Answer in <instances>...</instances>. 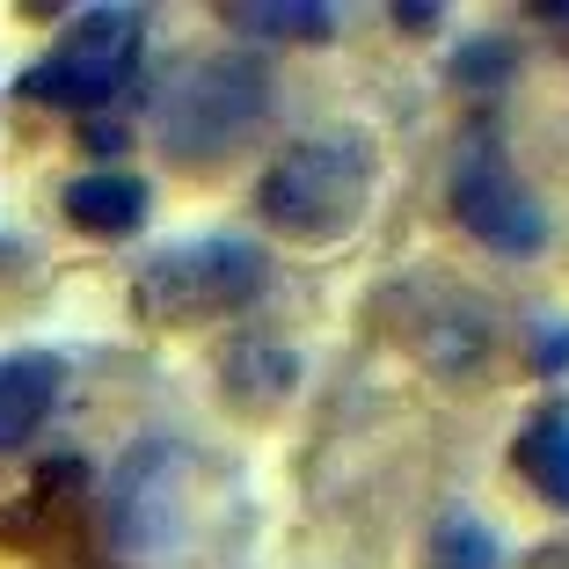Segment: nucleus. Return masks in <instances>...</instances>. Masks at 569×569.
<instances>
[{
  "mask_svg": "<svg viewBox=\"0 0 569 569\" xmlns=\"http://www.w3.org/2000/svg\"><path fill=\"white\" fill-rule=\"evenodd\" d=\"M110 526H118V548H132V555L168 548L176 526H183V452L161 446V438L139 446L118 475V511H110Z\"/></svg>",
  "mask_w": 569,
  "mask_h": 569,
  "instance_id": "6",
  "label": "nucleus"
},
{
  "mask_svg": "<svg viewBox=\"0 0 569 569\" xmlns=\"http://www.w3.org/2000/svg\"><path fill=\"white\" fill-rule=\"evenodd\" d=\"M372 139L358 132H329V139H300L256 176V212L292 241H343L372 204Z\"/></svg>",
  "mask_w": 569,
  "mask_h": 569,
  "instance_id": "1",
  "label": "nucleus"
},
{
  "mask_svg": "<svg viewBox=\"0 0 569 569\" xmlns=\"http://www.w3.org/2000/svg\"><path fill=\"white\" fill-rule=\"evenodd\" d=\"M270 284V256L256 241H176V249H153L132 270V307L147 321H212L249 307Z\"/></svg>",
  "mask_w": 569,
  "mask_h": 569,
  "instance_id": "2",
  "label": "nucleus"
},
{
  "mask_svg": "<svg viewBox=\"0 0 569 569\" xmlns=\"http://www.w3.org/2000/svg\"><path fill=\"white\" fill-rule=\"evenodd\" d=\"M438 16H446L438 0H395V22L402 30H438Z\"/></svg>",
  "mask_w": 569,
  "mask_h": 569,
  "instance_id": "13",
  "label": "nucleus"
},
{
  "mask_svg": "<svg viewBox=\"0 0 569 569\" xmlns=\"http://www.w3.org/2000/svg\"><path fill=\"white\" fill-rule=\"evenodd\" d=\"M452 219L497 256H533L548 241V212L503 168V153H468V161L452 168Z\"/></svg>",
  "mask_w": 569,
  "mask_h": 569,
  "instance_id": "5",
  "label": "nucleus"
},
{
  "mask_svg": "<svg viewBox=\"0 0 569 569\" xmlns=\"http://www.w3.org/2000/svg\"><path fill=\"white\" fill-rule=\"evenodd\" d=\"M533 366L540 372H569V329L562 321H548V329L533 336Z\"/></svg>",
  "mask_w": 569,
  "mask_h": 569,
  "instance_id": "12",
  "label": "nucleus"
},
{
  "mask_svg": "<svg viewBox=\"0 0 569 569\" xmlns=\"http://www.w3.org/2000/svg\"><path fill=\"white\" fill-rule=\"evenodd\" d=\"M270 110V81L256 59H198L161 102V147L183 168H212L249 139V124Z\"/></svg>",
  "mask_w": 569,
  "mask_h": 569,
  "instance_id": "3",
  "label": "nucleus"
},
{
  "mask_svg": "<svg viewBox=\"0 0 569 569\" xmlns=\"http://www.w3.org/2000/svg\"><path fill=\"white\" fill-rule=\"evenodd\" d=\"M139 44H147V16L102 0V8H88V16L22 73V96L51 102V110H102V102L132 81Z\"/></svg>",
  "mask_w": 569,
  "mask_h": 569,
  "instance_id": "4",
  "label": "nucleus"
},
{
  "mask_svg": "<svg viewBox=\"0 0 569 569\" xmlns=\"http://www.w3.org/2000/svg\"><path fill=\"white\" fill-rule=\"evenodd\" d=\"M533 16H548V22H555V30H569V0H540Z\"/></svg>",
  "mask_w": 569,
  "mask_h": 569,
  "instance_id": "14",
  "label": "nucleus"
},
{
  "mask_svg": "<svg viewBox=\"0 0 569 569\" xmlns=\"http://www.w3.org/2000/svg\"><path fill=\"white\" fill-rule=\"evenodd\" d=\"M241 37H263V44H329L336 37V8L329 0H241V8H219Z\"/></svg>",
  "mask_w": 569,
  "mask_h": 569,
  "instance_id": "10",
  "label": "nucleus"
},
{
  "mask_svg": "<svg viewBox=\"0 0 569 569\" xmlns=\"http://www.w3.org/2000/svg\"><path fill=\"white\" fill-rule=\"evenodd\" d=\"M59 402V358L44 351H16L0 358V446H30L37 423Z\"/></svg>",
  "mask_w": 569,
  "mask_h": 569,
  "instance_id": "8",
  "label": "nucleus"
},
{
  "mask_svg": "<svg viewBox=\"0 0 569 569\" xmlns=\"http://www.w3.org/2000/svg\"><path fill=\"white\" fill-rule=\"evenodd\" d=\"M511 468H519L548 503L569 511V402H548V409L526 417L519 446H511Z\"/></svg>",
  "mask_w": 569,
  "mask_h": 569,
  "instance_id": "9",
  "label": "nucleus"
},
{
  "mask_svg": "<svg viewBox=\"0 0 569 569\" xmlns=\"http://www.w3.org/2000/svg\"><path fill=\"white\" fill-rule=\"evenodd\" d=\"M67 219L81 227V234H102V241H124L147 227V183L139 176H118V168H96V176H73L67 183Z\"/></svg>",
  "mask_w": 569,
  "mask_h": 569,
  "instance_id": "7",
  "label": "nucleus"
},
{
  "mask_svg": "<svg viewBox=\"0 0 569 569\" xmlns=\"http://www.w3.org/2000/svg\"><path fill=\"white\" fill-rule=\"evenodd\" d=\"M497 562H503V548L482 519H446L431 533V569H497Z\"/></svg>",
  "mask_w": 569,
  "mask_h": 569,
  "instance_id": "11",
  "label": "nucleus"
}]
</instances>
